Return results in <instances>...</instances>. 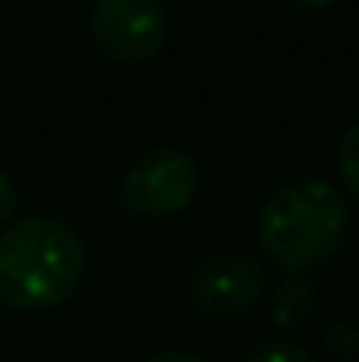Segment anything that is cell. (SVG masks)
Listing matches in <instances>:
<instances>
[{
    "label": "cell",
    "instance_id": "obj_4",
    "mask_svg": "<svg viewBox=\"0 0 359 362\" xmlns=\"http://www.w3.org/2000/svg\"><path fill=\"white\" fill-rule=\"evenodd\" d=\"M92 39L113 64H148L162 53L169 18L162 0H92Z\"/></svg>",
    "mask_w": 359,
    "mask_h": 362
},
{
    "label": "cell",
    "instance_id": "obj_1",
    "mask_svg": "<svg viewBox=\"0 0 359 362\" xmlns=\"http://www.w3.org/2000/svg\"><path fill=\"white\" fill-rule=\"evenodd\" d=\"M353 233L349 197L328 180H292L257 211V246L285 274H307L331 260Z\"/></svg>",
    "mask_w": 359,
    "mask_h": 362
},
{
    "label": "cell",
    "instance_id": "obj_9",
    "mask_svg": "<svg viewBox=\"0 0 359 362\" xmlns=\"http://www.w3.org/2000/svg\"><path fill=\"white\" fill-rule=\"evenodd\" d=\"M324 349H328L335 359H353V356H359V327L349 324V320L328 324V331H324Z\"/></svg>",
    "mask_w": 359,
    "mask_h": 362
},
{
    "label": "cell",
    "instance_id": "obj_7",
    "mask_svg": "<svg viewBox=\"0 0 359 362\" xmlns=\"http://www.w3.org/2000/svg\"><path fill=\"white\" fill-rule=\"evenodd\" d=\"M243 362H321L317 352L296 338H268V341H257Z\"/></svg>",
    "mask_w": 359,
    "mask_h": 362
},
{
    "label": "cell",
    "instance_id": "obj_8",
    "mask_svg": "<svg viewBox=\"0 0 359 362\" xmlns=\"http://www.w3.org/2000/svg\"><path fill=\"white\" fill-rule=\"evenodd\" d=\"M338 176H342V187H346V197L359 204V123H353L346 130V137L338 141Z\"/></svg>",
    "mask_w": 359,
    "mask_h": 362
},
{
    "label": "cell",
    "instance_id": "obj_3",
    "mask_svg": "<svg viewBox=\"0 0 359 362\" xmlns=\"http://www.w3.org/2000/svg\"><path fill=\"white\" fill-rule=\"evenodd\" d=\"M198 194V165L180 148H148L120 176V204L141 218L180 215Z\"/></svg>",
    "mask_w": 359,
    "mask_h": 362
},
{
    "label": "cell",
    "instance_id": "obj_5",
    "mask_svg": "<svg viewBox=\"0 0 359 362\" xmlns=\"http://www.w3.org/2000/svg\"><path fill=\"white\" fill-rule=\"evenodd\" d=\"M268 292V271L250 253H215L190 274V303L215 320H233L253 310Z\"/></svg>",
    "mask_w": 359,
    "mask_h": 362
},
{
    "label": "cell",
    "instance_id": "obj_11",
    "mask_svg": "<svg viewBox=\"0 0 359 362\" xmlns=\"http://www.w3.org/2000/svg\"><path fill=\"white\" fill-rule=\"evenodd\" d=\"M144 362H208V359L198 356V352H187V349H162V352L148 356Z\"/></svg>",
    "mask_w": 359,
    "mask_h": 362
},
{
    "label": "cell",
    "instance_id": "obj_6",
    "mask_svg": "<svg viewBox=\"0 0 359 362\" xmlns=\"http://www.w3.org/2000/svg\"><path fill=\"white\" fill-rule=\"evenodd\" d=\"M317 313V285L307 274H285L271 296V324L282 334L303 331Z\"/></svg>",
    "mask_w": 359,
    "mask_h": 362
},
{
    "label": "cell",
    "instance_id": "obj_10",
    "mask_svg": "<svg viewBox=\"0 0 359 362\" xmlns=\"http://www.w3.org/2000/svg\"><path fill=\"white\" fill-rule=\"evenodd\" d=\"M18 204H21V190H18V183L0 169V222H7V218L18 211Z\"/></svg>",
    "mask_w": 359,
    "mask_h": 362
},
{
    "label": "cell",
    "instance_id": "obj_12",
    "mask_svg": "<svg viewBox=\"0 0 359 362\" xmlns=\"http://www.w3.org/2000/svg\"><path fill=\"white\" fill-rule=\"evenodd\" d=\"M296 7H303V11H324V7H331L335 0H292Z\"/></svg>",
    "mask_w": 359,
    "mask_h": 362
},
{
    "label": "cell",
    "instance_id": "obj_2",
    "mask_svg": "<svg viewBox=\"0 0 359 362\" xmlns=\"http://www.w3.org/2000/svg\"><path fill=\"white\" fill-rule=\"evenodd\" d=\"M85 278V243L53 215H28L0 233V303L11 310H53Z\"/></svg>",
    "mask_w": 359,
    "mask_h": 362
}]
</instances>
